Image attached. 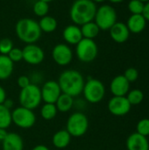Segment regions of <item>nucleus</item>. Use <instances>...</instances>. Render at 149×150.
Returning <instances> with one entry per match:
<instances>
[{
    "label": "nucleus",
    "instance_id": "1a4fd4ad",
    "mask_svg": "<svg viewBox=\"0 0 149 150\" xmlns=\"http://www.w3.org/2000/svg\"><path fill=\"white\" fill-rule=\"evenodd\" d=\"M11 120L18 127L29 129L35 125L37 117L32 110L18 106L11 111Z\"/></svg>",
    "mask_w": 149,
    "mask_h": 150
},
{
    "label": "nucleus",
    "instance_id": "6ab92c4d",
    "mask_svg": "<svg viewBox=\"0 0 149 150\" xmlns=\"http://www.w3.org/2000/svg\"><path fill=\"white\" fill-rule=\"evenodd\" d=\"M126 25L130 33H140L146 28L147 20L142 14H132Z\"/></svg>",
    "mask_w": 149,
    "mask_h": 150
},
{
    "label": "nucleus",
    "instance_id": "c85d7f7f",
    "mask_svg": "<svg viewBox=\"0 0 149 150\" xmlns=\"http://www.w3.org/2000/svg\"><path fill=\"white\" fill-rule=\"evenodd\" d=\"M145 3L140 0H131L128 4V10L132 14H142Z\"/></svg>",
    "mask_w": 149,
    "mask_h": 150
},
{
    "label": "nucleus",
    "instance_id": "4468645a",
    "mask_svg": "<svg viewBox=\"0 0 149 150\" xmlns=\"http://www.w3.org/2000/svg\"><path fill=\"white\" fill-rule=\"evenodd\" d=\"M110 91L113 96L125 97L130 91V83L123 75H119L112 80Z\"/></svg>",
    "mask_w": 149,
    "mask_h": 150
},
{
    "label": "nucleus",
    "instance_id": "0eeeda50",
    "mask_svg": "<svg viewBox=\"0 0 149 150\" xmlns=\"http://www.w3.org/2000/svg\"><path fill=\"white\" fill-rule=\"evenodd\" d=\"M76 46V54L80 62L89 63L97 58L98 47L94 40L83 38Z\"/></svg>",
    "mask_w": 149,
    "mask_h": 150
},
{
    "label": "nucleus",
    "instance_id": "f8f14e48",
    "mask_svg": "<svg viewBox=\"0 0 149 150\" xmlns=\"http://www.w3.org/2000/svg\"><path fill=\"white\" fill-rule=\"evenodd\" d=\"M52 58L59 66H67L73 60V52L69 46L64 43L57 44L52 50Z\"/></svg>",
    "mask_w": 149,
    "mask_h": 150
},
{
    "label": "nucleus",
    "instance_id": "2f4dec72",
    "mask_svg": "<svg viewBox=\"0 0 149 150\" xmlns=\"http://www.w3.org/2000/svg\"><path fill=\"white\" fill-rule=\"evenodd\" d=\"M7 56L11 59V61L14 63V62H18L20 61L23 60V52L22 49L18 48V47H13L10 53L7 54Z\"/></svg>",
    "mask_w": 149,
    "mask_h": 150
},
{
    "label": "nucleus",
    "instance_id": "ddd939ff",
    "mask_svg": "<svg viewBox=\"0 0 149 150\" xmlns=\"http://www.w3.org/2000/svg\"><path fill=\"white\" fill-rule=\"evenodd\" d=\"M40 92L42 101L49 104H55L58 98L62 93L58 82L54 80H48L45 82L40 88Z\"/></svg>",
    "mask_w": 149,
    "mask_h": 150
},
{
    "label": "nucleus",
    "instance_id": "aec40b11",
    "mask_svg": "<svg viewBox=\"0 0 149 150\" xmlns=\"http://www.w3.org/2000/svg\"><path fill=\"white\" fill-rule=\"evenodd\" d=\"M71 135L66 129H61L55 132L52 137V143L58 149H66L71 142Z\"/></svg>",
    "mask_w": 149,
    "mask_h": 150
},
{
    "label": "nucleus",
    "instance_id": "f257e3e1",
    "mask_svg": "<svg viewBox=\"0 0 149 150\" xmlns=\"http://www.w3.org/2000/svg\"><path fill=\"white\" fill-rule=\"evenodd\" d=\"M57 82L61 92L69 95L72 98L78 97L82 94L85 83L82 73L76 69H66L62 71Z\"/></svg>",
    "mask_w": 149,
    "mask_h": 150
},
{
    "label": "nucleus",
    "instance_id": "9d476101",
    "mask_svg": "<svg viewBox=\"0 0 149 150\" xmlns=\"http://www.w3.org/2000/svg\"><path fill=\"white\" fill-rule=\"evenodd\" d=\"M23 60L30 65H39L45 59V53L43 49L33 44H26V46L22 49Z\"/></svg>",
    "mask_w": 149,
    "mask_h": 150
},
{
    "label": "nucleus",
    "instance_id": "20e7f679",
    "mask_svg": "<svg viewBox=\"0 0 149 150\" xmlns=\"http://www.w3.org/2000/svg\"><path fill=\"white\" fill-rule=\"evenodd\" d=\"M18 102L20 106L32 111L35 110L42 102L40 88L35 83H30L25 88L20 89Z\"/></svg>",
    "mask_w": 149,
    "mask_h": 150
},
{
    "label": "nucleus",
    "instance_id": "ea45409f",
    "mask_svg": "<svg viewBox=\"0 0 149 150\" xmlns=\"http://www.w3.org/2000/svg\"><path fill=\"white\" fill-rule=\"evenodd\" d=\"M111 3H113V4H119V3H121L123 2L124 0H109Z\"/></svg>",
    "mask_w": 149,
    "mask_h": 150
},
{
    "label": "nucleus",
    "instance_id": "473e14b6",
    "mask_svg": "<svg viewBox=\"0 0 149 150\" xmlns=\"http://www.w3.org/2000/svg\"><path fill=\"white\" fill-rule=\"evenodd\" d=\"M126 79L131 83H134L138 78H139V71L135 69V68H128L124 75H123Z\"/></svg>",
    "mask_w": 149,
    "mask_h": 150
},
{
    "label": "nucleus",
    "instance_id": "c9c22d12",
    "mask_svg": "<svg viewBox=\"0 0 149 150\" xmlns=\"http://www.w3.org/2000/svg\"><path fill=\"white\" fill-rule=\"evenodd\" d=\"M3 105L9 110H11L14 107V101L11 98H6Z\"/></svg>",
    "mask_w": 149,
    "mask_h": 150
},
{
    "label": "nucleus",
    "instance_id": "6e6552de",
    "mask_svg": "<svg viewBox=\"0 0 149 150\" xmlns=\"http://www.w3.org/2000/svg\"><path fill=\"white\" fill-rule=\"evenodd\" d=\"M94 20L100 30H110L117 22L116 10L109 4H104L97 9Z\"/></svg>",
    "mask_w": 149,
    "mask_h": 150
},
{
    "label": "nucleus",
    "instance_id": "7ed1b4c3",
    "mask_svg": "<svg viewBox=\"0 0 149 150\" xmlns=\"http://www.w3.org/2000/svg\"><path fill=\"white\" fill-rule=\"evenodd\" d=\"M15 32L18 38L26 44L36 43L40 40L42 33L39 23L29 18L19 19L15 25Z\"/></svg>",
    "mask_w": 149,
    "mask_h": 150
},
{
    "label": "nucleus",
    "instance_id": "39448f33",
    "mask_svg": "<svg viewBox=\"0 0 149 150\" xmlns=\"http://www.w3.org/2000/svg\"><path fill=\"white\" fill-rule=\"evenodd\" d=\"M89 126L90 123L88 117L82 112H76L68 118L66 130L71 137L79 138L88 132Z\"/></svg>",
    "mask_w": 149,
    "mask_h": 150
},
{
    "label": "nucleus",
    "instance_id": "e433bc0d",
    "mask_svg": "<svg viewBox=\"0 0 149 150\" xmlns=\"http://www.w3.org/2000/svg\"><path fill=\"white\" fill-rule=\"evenodd\" d=\"M142 15L144 16V18H145V19H146L147 21H149V1L148 3L145 4L144 11H143Z\"/></svg>",
    "mask_w": 149,
    "mask_h": 150
},
{
    "label": "nucleus",
    "instance_id": "4c0bfd02",
    "mask_svg": "<svg viewBox=\"0 0 149 150\" xmlns=\"http://www.w3.org/2000/svg\"><path fill=\"white\" fill-rule=\"evenodd\" d=\"M7 134H8V132H7V130H6V129L0 128V142H2L5 139V137H6Z\"/></svg>",
    "mask_w": 149,
    "mask_h": 150
},
{
    "label": "nucleus",
    "instance_id": "2eb2a0df",
    "mask_svg": "<svg viewBox=\"0 0 149 150\" xmlns=\"http://www.w3.org/2000/svg\"><path fill=\"white\" fill-rule=\"evenodd\" d=\"M126 146L127 150H149V142L148 137L135 132L127 137Z\"/></svg>",
    "mask_w": 149,
    "mask_h": 150
},
{
    "label": "nucleus",
    "instance_id": "58836bf2",
    "mask_svg": "<svg viewBox=\"0 0 149 150\" xmlns=\"http://www.w3.org/2000/svg\"><path fill=\"white\" fill-rule=\"evenodd\" d=\"M32 150H50L46 145H43V144H39V145H36L35 147H33Z\"/></svg>",
    "mask_w": 149,
    "mask_h": 150
},
{
    "label": "nucleus",
    "instance_id": "9b49d317",
    "mask_svg": "<svg viewBox=\"0 0 149 150\" xmlns=\"http://www.w3.org/2000/svg\"><path fill=\"white\" fill-rule=\"evenodd\" d=\"M132 105L128 102L126 97H117L113 96L107 104L109 112L117 117H122L126 115L131 111Z\"/></svg>",
    "mask_w": 149,
    "mask_h": 150
},
{
    "label": "nucleus",
    "instance_id": "423d86ee",
    "mask_svg": "<svg viewBox=\"0 0 149 150\" xmlns=\"http://www.w3.org/2000/svg\"><path fill=\"white\" fill-rule=\"evenodd\" d=\"M84 99L90 104H97L101 102L105 96V84L98 79L89 78L83 86V92Z\"/></svg>",
    "mask_w": 149,
    "mask_h": 150
},
{
    "label": "nucleus",
    "instance_id": "72a5a7b5",
    "mask_svg": "<svg viewBox=\"0 0 149 150\" xmlns=\"http://www.w3.org/2000/svg\"><path fill=\"white\" fill-rule=\"evenodd\" d=\"M30 83H31L30 77L27 76H25V75L20 76L18 78V80H17V84H18V86L20 89L25 88V87L28 86Z\"/></svg>",
    "mask_w": 149,
    "mask_h": 150
},
{
    "label": "nucleus",
    "instance_id": "c756f323",
    "mask_svg": "<svg viewBox=\"0 0 149 150\" xmlns=\"http://www.w3.org/2000/svg\"><path fill=\"white\" fill-rule=\"evenodd\" d=\"M136 133L148 137L149 136V119H141L136 126Z\"/></svg>",
    "mask_w": 149,
    "mask_h": 150
},
{
    "label": "nucleus",
    "instance_id": "bb28decb",
    "mask_svg": "<svg viewBox=\"0 0 149 150\" xmlns=\"http://www.w3.org/2000/svg\"><path fill=\"white\" fill-rule=\"evenodd\" d=\"M126 97L131 105H140L144 100V93L139 89H133L132 91H129Z\"/></svg>",
    "mask_w": 149,
    "mask_h": 150
},
{
    "label": "nucleus",
    "instance_id": "f03ea898",
    "mask_svg": "<svg viewBox=\"0 0 149 150\" xmlns=\"http://www.w3.org/2000/svg\"><path fill=\"white\" fill-rule=\"evenodd\" d=\"M97 5L92 0H76L69 11V16L76 25H83L94 20Z\"/></svg>",
    "mask_w": 149,
    "mask_h": 150
},
{
    "label": "nucleus",
    "instance_id": "b1692460",
    "mask_svg": "<svg viewBox=\"0 0 149 150\" xmlns=\"http://www.w3.org/2000/svg\"><path fill=\"white\" fill-rule=\"evenodd\" d=\"M39 25H40L41 32L50 33L56 30L58 23H57V20L54 17L47 15L40 18L39 22Z\"/></svg>",
    "mask_w": 149,
    "mask_h": 150
},
{
    "label": "nucleus",
    "instance_id": "a878e982",
    "mask_svg": "<svg viewBox=\"0 0 149 150\" xmlns=\"http://www.w3.org/2000/svg\"><path fill=\"white\" fill-rule=\"evenodd\" d=\"M11 124V111L4 105H0V128L7 129Z\"/></svg>",
    "mask_w": 149,
    "mask_h": 150
},
{
    "label": "nucleus",
    "instance_id": "37998d69",
    "mask_svg": "<svg viewBox=\"0 0 149 150\" xmlns=\"http://www.w3.org/2000/svg\"><path fill=\"white\" fill-rule=\"evenodd\" d=\"M140 1H141V2H143V3H145V4H146V3H148V2L149 0H140Z\"/></svg>",
    "mask_w": 149,
    "mask_h": 150
},
{
    "label": "nucleus",
    "instance_id": "f704fd0d",
    "mask_svg": "<svg viewBox=\"0 0 149 150\" xmlns=\"http://www.w3.org/2000/svg\"><path fill=\"white\" fill-rule=\"evenodd\" d=\"M6 98H7L6 91H5V90H4L3 87L0 85V105H3Z\"/></svg>",
    "mask_w": 149,
    "mask_h": 150
},
{
    "label": "nucleus",
    "instance_id": "412c9836",
    "mask_svg": "<svg viewBox=\"0 0 149 150\" xmlns=\"http://www.w3.org/2000/svg\"><path fill=\"white\" fill-rule=\"evenodd\" d=\"M14 63L7 55L0 54V80H6L13 73Z\"/></svg>",
    "mask_w": 149,
    "mask_h": 150
},
{
    "label": "nucleus",
    "instance_id": "393cba45",
    "mask_svg": "<svg viewBox=\"0 0 149 150\" xmlns=\"http://www.w3.org/2000/svg\"><path fill=\"white\" fill-rule=\"evenodd\" d=\"M58 113V110L54 104L44 103L40 108V116L45 120H54Z\"/></svg>",
    "mask_w": 149,
    "mask_h": 150
},
{
    "label": "nucleus",
    "instance_id": "dca6fc26",
    "mask_svg": "<svg viewBox=\"0 0 149 150\" xmlns=\"http://www.w3.org/2000/svg\"><path fill=\"white\" fill-rule=\"evenodd\" d=\"M110 36L116 43L126 42L130 35V32L126 24L122 22H116L110 28Z\"/></svg>",
    "mask_w": 149,
    "mask_h": 150
},
{
    "label": "nucleus",
    "instance_id": "7c9ffc66",
    "mask_svg": "<svg viewBox=\"0 0 149 150\" xmlns=\"http://www.w3.org/2000/svg\"><path fill=\"white\" fill-rule=\"evenodd\" d=\"M13 47V42L11 39L4 38L0 40V54L7 55Z\"/></svg>",
    "mask_w": 149,
    "mask_h": 150
},
{
    "label": "nucleus",
    "instance_id": "4be33fe9",
    "mask_svg": "<svg viewBox=\"0 0 149 150\" xmlns=\"http://www.w3.org/2000/svg\"><path fill=\"white\" fill-rule=\"evenodd\" d=\"M74 103H75L74 98H72L69 95L61 93L60 95V97L58 98V99H57V101L55 102L54 105H55L58 112H69L73 108Z\"/></svg>",
    "mask_w": 149,
    "mask_h": 150
},
{
    "label": "nucleus",
    "instance_id": "a211bd4d",
    "mask_svg": "<svg viewBox=\"0 0 149 150\" xmlns=\"http://www.w3.org/2000/svg\"><path fill=\"white\" fill-rule=\"evenodd\" d=\"M62 36L64 40L70 45H76L83 39L81 28L76 25H67L63 30Z\"/></svg>",
    "mask_w": 149,
    "mask_h": 150
},
{
    "label": "nucleus",
    "instance_id": "79ce46f5",
    "mask_svg": "<svg viewBox=\"0 0 149 150\" xmlns=\"http://www.w3.org/2000/svg\"><path fill=\"white\" fill-rule=\"evenodd\" d=\"M40 1H44V2H46V3H50V2H52V1H54V0H40Z\"/></svg>",
    "mask_w": 149,
    "mask_h": 150
},
{
    "label": "nucleus",
    "instance_id": "a19ab883",
    "mask_svg": "<svg viewBox=\"0 0 149 150\" xmlns=\"http://www.w3.org/2000/svg\"><path fill=\"white\" fill-rule=\"evenodd\" d=\"M92 1L96 4V3H103V2H105V0H92Z\"/></svg>",
    "mask_w": 149,
    "mask_h": 150
},
{
    "label": "nucleus",
    "instance_id": "5701e85b",
    "mask_svg": "<svg viewBox=\"0 0 149 150\" xmlns=\"http://www.w3.org/2000/svg\"><path fill=\"white\" fill-rule=\"evenodd\" d=\"M80 28H81L83 38H85V39L94 40L96 37H97V35L99 34V32H100L99 27L93 21L88 22V23L81 25Z\"/></svg>",
    "mask_w": 149,
    "mask_h": 150
},
{
    "label": "nucleus",
    "instance_id": "cd10ccee",
    "mask_svg": "<svg viewBox=\"0 0 149 150\" xmlns=\"http://www.w3.org/2000/svg\"><path fill=\"white\" fill-rule=\"evenodd\" d=\"M32 11H33L34 14L38 17L42 18L44 16H47L49 11L48 3L38 0L34 3V4L32 6Z\"/></svg>",
    "mask_w": 149,
    "mask_h": 150
},
{
    "label": "nucleus",
    "instance_id": "f3484780",
    "mask_svg": "<svg viewBox=\"0 0 149 150\" xmlns=\"http://www.w3.org/2000/svg\"><path fill=\"white\" fill-rule=\"evenodd\" d=\"M3 150H23L24 141L17 133H8L5 139L1 142Z\"/></svg>",
    "mask_w": 149,
    "mask_h": 150
}]
</instances>
